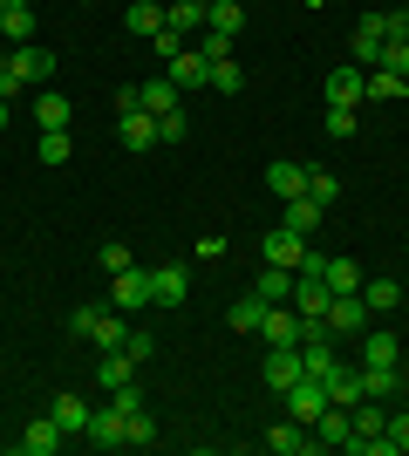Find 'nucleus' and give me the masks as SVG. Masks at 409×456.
Instances as JSON below:
<instances>
[{
  "mask_svg": "<svg viewBox=\"0 0 409 456\" xmlns=\"http://www.w3.org/2000/svg\"><path fill=\"white\" fill-rule=\"evenodd\" d=\"M69 334H76V341H96V347H123L130 327H123V314H110V306H76V314H69Z\"/></svg>",
  "mask_w": 409,
  "mask_h": 456,
  "instance_id": "obj_1",
  "label": "nucleus"
},
{
  "mask_svg": "<svg viewBox=\"0 0 409 456\" xmlns=\"http://www.w3.org/2000/svg\"><path fill=\"white\" fill-rule=\"evenodd\" d=\"M259 334H266V347H300L307 341V321H300L293 300H273L266 314H259Z\"/></svg>",
  "mask_w": 409,
  "mask_h": 456,
  "instance_id": "obj_2",
  "label": "nucleus"
},
{
  "mask_svg": "<svg viewBox=\"0 0 409 456\" xmlns=\"http://www.w3.org/2000/svg\"><path fill=\"white\" fill-rule=\"evenodd\" d=\"M328 409H334V395H328V381H321V375H300V381L287 388V416H293V422H307V429H314Z\"/></svg>",
  "mask_w": 409,
  "mask_h": 456,
  "instance_id": "obj_3",
  "label": "nucleus"
},
{
  "mask_svg": "<svg viewBox=\"0 0 409 456\" xmlns=\"http://www.w3.org/2000/svg\"><path fill=\"white\" fill-rule=\"evenodd\" d=\"M321 95H328L334 110H362V95H369V69H362V61H341V69H328Z\"/></svg>",
  "mask_w": 409,
  "mask_h": 456,
  "instance_id": "obj_4",
  "label": "nucleus"
},
{
  "mask_svg": "<svg viewBox=\"0 0 409 456\" xmlns=\"http://www.w3.org/2000/svg\"><path fill=\"white\" fill-rule=\"evenodd\" d=\"M184 300H192V266L184 259L151 266V306H184Z\"/></svg>",
  "mask_w": 409,
  "mask_h": 456,
  "instance_id": "obj_5",
  "label": "nucleus"
},
{
  "mask_svg": "<svg viewBox=\"0 0 409 456\" xmlns=\"http://www.w3.org/2000/svg\"><path fill=\"white\" fill-rule=\"evenodd\" d=\"M321 327H328V341H341V334H362V327H369V300H362V293H334L328 314H321Z\"/></svg>",
  "mask_w": 409,
  "mask_h": 456,
  "instance_id": "obj_6",
  "label": "nucleus"
},
{
  "mask_svg": "<svg viewBox=\"0 0 409 456\" xmlns=\"http://www.w3.org/2000/svg\"><path fill=\"white\" fill-rule=\"evenodd\" d=\"M82 443H96V450H130V416H123L117 402L89 409V436H82Z\"/></svg>",
  "mask_w": 409,
  "mask_h": 456,
  "instance_id": "obj_7",
  "label": "nucleus"
},
{
  "mask_svg": "<svg viewBox=\"0 0 409 456\" xmlns=\"http://www.w3.org/2000/svg\"><path fill=\"white\" fill-rule=\"evenodd\" d=\"M164 76H171L177 89H205V82H212V55H205L198 41H184V48H177V55L164 61Z\"/></svg>",
  "mask_w": 409,
  "mask_h": 456,
  "instance_id": "obj_8",
  "label": "nucleus"
},
{
  "mask_svg": "<svg viewBox=\"0 0 409 456\" xmlns=\"http://www.w3.org/2000/svg\"><path fill=\"white\" fill-rule=\"evenodd\" d=\"M110 300H117V314H143L151 306V273H136V266L110 273Z\"/></svg>",
  "mask_w": 409,
  "mask_h": 456,
  "instance_id": "obj_9",
  "label": "nucleus"
},
{
  "mask_svg": "<svg viewBox=\"0 0 409 456\" xmlns=\"http://www.w3.org/2000/svg\"><path fill=\"white\" fill-rule=\"evenodd\" d=\"M328 300H334L328 273H293V306H300V321H321V314H328Z\"/></svg>",
  "mask_w": 409,
  "mask_h": 456,
  "instance_id": "obj_10",
  "label": "nucleus"
},
{
  "mask_svg": "<svg viewBox=\"0 0 409 456\" xmlns=\"http://www.w3.org/2000/svg\"><path fill=\"white\" fill-rule=\"evenodd\" d=\"M300 252H307V239H300V232H287V225H266V239H259V259H266V266H300Z\"/></svg>",
  "mask_w": 409,
  "mask_h": 456,
  "instance_id": "obj_11",
  "label": "nucleus"
},
{
  "mask_svg": "<svg viewBox=\"0 0 409 456\" xmlns=\"http://www.w3.org/2000/svg\"><path fill=\"white\" fill-rule=\"evenodd\" d=\"M382 41H389V35H382V7H375V14H362V20H355L348 55L362 61V69H375V61H382Z\"/></svg>",
  "mask_w": 409,
  "mask_h": 456,
  "instance_id": "obj_12",
  "label": "nucleus"
},
{
  "mask_svg": "<svg viewBox=\"0 0 409 456\" xmlns=\"http://www.w3.org/2000/svg\"><path fill=\"white\" fill-rule=\"evenodd\" d=\"M300 375H307V368H300V347H266V362H259V381H266V388L287 395Z\"/></svg>",
  "mask_w": 409,
  "mask_h": 456,
  "instance_id": "obj_13",
  "label": "nucleus"
},
{
  "mask_svg": "<svg viewBox=\"0 0 409 456\" xmlns=\"http://www.w3.org/2000/svg\"><path fill=\"white\" fill-rule=\"evenodd\" d=\"M61 443H69V436H61V422H55V416H35L28 429H20V443H14V450H20V456H55Z\"/></svg>",
  "mask_w": 409,
  "mask_h": 456,
  "instance_id": "obj_14",
  "label": "nucleus"
},
{
  "mask_svg": "<svg viewBox=\"0 0 409 456\" xmlns=\"http://www.w3.org/2000/svg\"><path fill=\"white\" fill-rule=\"evenodd\" d=\"M117 143H123V151H151V143H157V116L151 110H123L117 116Z\"/></svg>",
  "mask_w": 409,
  "mask_h": 456,
  "instance_id": "obj_15",
  "label": "nucleus"
},
{
  "mask_svg": "<svg viewBox=\"0 0 409 456\" xmlns=\"http://www.w3.org/2000/svg\"><path fill=\"white\" fill-rule=\"evenodd\" d=\"M259 443H266V450L273 456H300V450H314V429H307V422H273V429H266V436H259Z\"/></svg>",
  "mask_w": 409,
  "mask_h": 456,
  "instance_id": "obj_16",
  "label": "nucleus"
},
{
  "mask_svg": "<svg viewBox=\"0 0 409 456\" xmlns=\"http://www.w3.org/2000/svg\"><path fill=\"white\" fill-rule=\"evenodd\" d=\"M362 362L369 368H396L403 362V341H396L389 327H362Z\"/></svg>",
  "mask_w": 409,
  "mask_h": 456,
  "instance_id": "obj_17",
  "label": "nucleus"
},
{
  "mask_svg": "<svg viewBox=\"0 0 409 456\" xmlns=\"http://www.w3.org/2000/svg\"><path fill=\"white\" fill-rule=\"evenodd\" d=\"M246 28V0H205V35H225L233 41Z\"/></svg>",
  "mask_w": 409,
  "mask_h": 456,
  "instance_id": "obj_18",
  "label": "nucleus"
},
{
  "mask_svg": "<svg viewBox=\"0 0 409 456\" xmlns=\"http://www.w3.org/2000/svg\"><path fill=\"white\" fill-rule=\"evenodd\" d=\"M35 123L41 130H69V123H76V102L55 95V89H35Z\"/></svg>",
  "mask_w": 409,
  "mask_h": 456,
  "instance_id": "obj_19",
  "label": "nucleus"
},
{
  "mask_svg": "<svg viewBox=\"0 0 409 456\" xmlns=\"http://www.w3.org/2000/svg\"><path fill=\"white\" fill-rule=\"evenodd\" d=\"M164 28H171V35H205V0H171V7H164Z\"/></svg>",
  "mask_w": 409,
  "mask_h": 456,
  "instance_id": "obj_20",
  "label": "nucleus"
},
{
  "mask_svg": "<svg viewBox=\"0 0 409 456\" xmlns=\"http://www.w3.org/2000/svg\"><path fill=\"white\" fill-rule=\"evenodd\" d=\"M123 28H130V35H164V0H130V7H123Z\"/></svg>",
  "mask_w": 409,
  "mask_h": 456,
  "instance_id": "obj_21",
  "label": "nucleus"
},
{
  "mask_svg": "<svg viewBox=\"0 0 409 456\" xmlns=\"http://www.w3.org/2000/svg\"><path fill=\"white\" fill-rule=\"evenodd\" d=\"M48 416L61 422V436H89V402H82V395H55Z\"/></svg>",
  "mask_w": 409,
  "mask_h": 456,
  "instance_id": "obj_22",
  "label": "nucleus"
},
{
  "mask_svg": "<svg viewBox=\"0 0 409 456\" xmlns=\"http://www.w3.org/2000/svg\"><path fill=\"white\" fill-rule=\"evenodd\" d=\"M321 211H328V205H314L307 191H300V198H287V211H280V225H287V232H300V239H307V232L321 225Z\"/></svg>",
  "mask_w": 409,
  "mask_h": 456,
  "instance_id": "obj_23",
  "label": "nucleus"
},
{
  "mask_svg": "<svg viewBox=\"0 0 409 456\" xmlns=\"http://www.w3.org/2000/svg\"><path fill=\"white\" fill-rule=\"evenodd\" d=\"M328 395H334V409H355V402H369V395H362V368L341 362V368L328 375Z\"/></svg>",
  "mask_w": 409,
  "mask_h": 456,
  "instance_id": "obj_24",
  "label": "nucleus"
},
{
  "mask_svg": "<svg viewBox=\"0 0 409 456\" xmlns=\"http://www.w3.org/2000/svg\"><path fill=\"white\" fill-rule=\"evenodd\" d=\"M266 191L273 198H300L307 191V164H266Z\"/></svg>",
  "mask_w": 409,
  "mask_h": 456,
  "instance_id": "obj_25",
  "label": "nucleus"
},
{
  "mask_svg": "<svg viewBox=\"0 0 409 456\" xmlns=\"http://www.w3.org/2000/svg\"><path fill=\"white\" fill-rule=\"evenodd\" d=\"M136 102H143L151 116H171V110H177V82H171V76H151L143 89H136Z\"/></svg>",
  "mask_w": 409,
  "mask_h": 456,
  "instance_id": "obj_26",
  "label": "nucleus"
},
{
  "mask_svg": "<svg viewBox=\"0 0 409 456\" xmlns=\"http://www.w3.org/2000/svg\"><path fill=\"white\" fill-rule=\"evenodd\" d=\"M362 300H369V314H396L409 293H403V280H362Z\"/></svg>",
  "mask_w": 409,
  "mask_h": 456,
  "instance_id": "obj_27",
  "label": "nucleus"
},
{
  "mask_svg": "<svg viewBox=\"0 0 409 456\" xmlns=\"http://www.w3.org/2000/svg\"><path fill=\"white\" fill-rule=\"evenodd\" d=\"M0 35L14 41V48H20V41H35V0H14V7L0 14Z\"/></svg>",
  "mask_w": 409,
  "mask_h": 456,
  "instance_id": "obj_28",
  "label": "nucleus"
},
{
  "mask_svg": "<svg viewBox=\"0 0 409 456\" xmlns=\"http://www.w3.org/2000/svg\"><path fill=\"white\" fill-rule=\"evenodd\" d=\"M259 314H266V300H259V293H239L233 314H225V327H233V334H259Z\"/></svg>",
  "mask_w": 409,
  "mask_h": 456,
  "instance_id": "obj_29",
  "label": "nucleus"
},
{
  "mask_svg": "<svg viewBox=\"0 0 409 456\" xmlns=\"http://www.w3.org/2000/svg\"><path fill=\"white\" fill-rule=\"evenodd\" d=\"M341 443H348V409H328L314 422V450H341Z\"/></svg>",
  "mask_w": 409,
  "mask_h": 456,
  "instance_id": "obj_30",
  "label": "nucleus"
},
{
  "mask_svg": "<svg viewBox=\"0 0 409 456\" xmlns=\"http://www.w3.org/2000/svg\"><path fill=\"white\" fill-rule=\"evenodd\" d=\"M396 388H403V375H396V368H369V362H362V395H369V402H389Z\"/></svg>",
  "mask_w": 409,
  "mask_h": 456,
  "instance_id": "obj_31",
  "label": "nucleus"
},
{
  "mask_svg": "<svg viewBox=\"0 0 409 456\" xmlns=\"http://www.w3.org/2000/svg\"><path fill=\"white\" fill-rule=\"evenodd\" d=\"M130 375H136V362H130V354H123V347H102V368H96V381H102V388H123Z\"/></svg>",
  "mask_w": 409,
  "mask_h": 456,
  "instance_id": "obj_32",
  "label": "nucleus"
},
{
  "mask_svg": "<svg viewBox=\"0 0 409 456\" xmlns=\"http://www.w3.org/2000/svg\"><path fill=\"white\" fill-rule=\"evenodd\" d=\"M403 95H409L403 76H389V69H369V95H362V102H403Z\"/></svg>",
  "mask_w": 409,
  "mask_h": 456,
  "instance_id": "obj_33",
  "label": "nucleus"
},
{
  "mask_svg": "<svg viewBox=\"0 0 409 456\" xmlns=\"http://www.w3.org/2000/svg\"><path fill=\"white\" fill-rule=\"evenodd\" d=\"M253 293H259V300H293V273L287 266H266V273H259V286H253Z\"/></svg>",
  "mask_w": 409,
  "mask_h": 456,
  "instance_id": "obj_34",
  "label": "nucleus"
},
{
  "mask_svg": "<svg viewBox=\"0 0 409 456\" xmlns=\"http://www.w3.org/2000/svg\"><path fill=\"white\" fill-rule=\"evenodd\" d=\"M362 280H369V273L355 266V259H328V286L334 293H362Z\"/></svg>",
  "mask_w": 409,
  "mask_h": 456,
  "instance_id": "obj_35",
  "label": "nucleus"
},
{
  "mask_svg": "<svg viewBox=\"0 0 409 456\" xmlns=\"http://www.w3.org/2000/svg\"><path fill=\"white\" fill-rule=\"evenodd\" d=\"M76 157V136L69 130H41V164H69Z\"/></svg>",
  "mask_w": 409,
  "mask_h": 456,
  "instance_id": "obj_36",
  "label": "nucleus"
},
{
  "mask_svg": "<svg viewBox=\"0 0 409 456\" xmlns=\"http://www.w3.org/2000/svg\"><path fill=\"white\" fill-rule=\"evenodd\" d=\"M212 89H218V95H239V89H246V69H239L233 55H225V61H212Z\"/></svg>",
  "mask_w": 409,
  "mask_h": 456,
  "instance_id": "obj_37",
  "label": "nucleus"
},
{
  "mask_svg": "<svg viewBox=\"0 0 409 456\" xmlns=\"http://www.w3.org/2000/svg\"><path fill=\"white\" fill-rule=\"evenodd\" d=\"M307 198L314 205H334V198H341V177L334 171H307Z\"/></svg>",
  "mask_w": 409,
  "mask_h": 456,
  "instance_id": "obj_38",
  "label": "nucleus"
},
{
  "mask_svg": "<svg viewBox=\"0 0 409 456\" xmlns=\"http://www.w3.org/2000/svg\"><path fill=\"white\" fill-rule=\"evenodd\" d=\"M184 136H192V116H184V110L157 116V143H184Z\"/></svg>",
  "mask_w": 409,
  "mask_h": 456,
  "instance_id": "obj_39",
  "label": "nucleus"
},
{
  "mask_svg": "<svg viewBox=\"0 0 409 456\" xmlns=\"http://www.w3.org/2000/svg\"><path fill=\"white\" fill-rule=\"evenodd\" d=\"M123 354H130L136 368L151 362V354H157V341H151V327H130V334H123Z\"/></svg>",
  "mask_w": 409,
  "mask_h": 456,
  "instance_id": "obj_40",
  "label": "nucleus"
},
{
  "mask_svg": "<svg viewBox=\"0 0 409 456\" xmlns=\"http://www.w3.org/2000/svg\"><path fill=\"white\" fill-rule=\"evenodd\" d=\"M96 266L102 273H123V266H130V246H123V239H102V246H96Z\"/></svg>",
  "mask_w": 409,
  "mask_h": 456,
  "instance_id": "obj_41",
  "label": "nucleus"
},
{
  "mask_svg": "<svg viewBox=\"0 0 409 456\" xmlns=\"http://www.w3.org/2000/svg\"><path fill=\"white\" fill-rule=\"evenodd\" d=\"M375 69H389V76L409 82V41H382V61H375Z\"/></svg>",
  "mask_w": 409,
  "mask_h": 456,
  "instance_id": "obj_42",
  "label": "nucleus"
},
{
  "mask_svg": "<svg viewBox=\"0 0 409 456\" xmlns=\"http://www.w3.org/2000/svg\"><path fill=\"white\" fill-rule=\"evenodd\" d=\"M110 402H117V409H123V416H136V409H143V381H123V388H110Z\"/></svg>",
  "mask_w": 409,
  "mask_h": 456,
  "instance_id": "obj_43",
  "label": "nucleus"
},
{
  "mask_svg": "<svg viewBox=\"0 0 409 456\" xmlns=\"http://www.w3.org/2000/svg\"><path fill=\"white\" fill-rule=\"evenodd\" d=\"M130 443H136V450H151V443H157V422H151V409H136V416H130Z\"/></svg>",
  "mask_w": 409,
  "mask_h": 456,
  "instance_id": "obj_44",
  "label": "nucleus"
},
{
  "mask_svg": "<svg viewBox=\"0 0 409 456\" xmlns=\"http://www.w3.org/2000/svg\"><path fill=\"white\" fill-rule=\"evenodd\" d=\"M328 136H334V143H348V136H355V110H334V102H328Z\"/></svg>",
  "mask_w": 409,
  "mask_h": 456,
  "instance_id": "obj_45",
  "label": "nucleus"
},
{
  "mask_svg": "<svg viewBox=\"0 0 409 456\" xmlns=\"http://www.w3.org/2000/svg\"><path fill=\"white\" fill-rule=\"evenodd\" d=\"M382 35H389V41H409V7H382Z\"/></svg>",
  "mask_w": 409,
  "mask_h": 456,
  "instance_id": "obj_46",
  "label": "nucleus"
},
{
  "mask_svg": "<svg viewBox=\"0 0 409 456\" xmlns=\"http://www.w3.org/2000/svg\"><path fill=\"white\" fill-rule=\"evenodd\" d=\"M177 48H184V35H171V28H164V35H151V55H157V61H171Z\"/></svg>",
  "mask_w": 409,
  "mask_h": 456,
  "instance_id": "obj_47",
  "label": "nucleus"
},
{
  "mask_svg": "<svg viewBox=\"0 0 409 456\" xmlns=\"http://www.w3.org/2000/svg\"><path fill=\"white\" fill-rule=\"evenodd\" d=\"M389 450L409 456V416H389Z\"/></svg>",
  "mask_w": 409,
  "mask_h": 456,
  "instance_id": "obj_48",
  "label": "nucleus"
},
{
  "mask_svg": "<svg viewBox=\"0 0 409 456\" xmlns=\"http://www.w3.org/2000/svg\"><path fill=\"white\" fill-rule=\"evenodd\" d=\"M198 48H205L212 61H225V55H233V41H225V35H198Z\"/></svg>",
  "mask_w": 409,
  "mask_h": 456,
  "instance_id": "obj_49",
  "label": "nucleus"
},
{
  "mask_svg": "<svg viewBox=\"0 0 409 456\" xmlns=\"http://www.w3.org/2000/svg\"><path fill=\"white\" fill-rule=\"evenodd\" d=\"M0 130H7V102H0Z\"/></svg>",
  "mask_w": 409,
  "mask_h": 456,
  "instance_id": "obj_50",
  "label": "nucleus"
},
{
  "mask_svg": "<svg viewBox=\"0 0 409 456\" xmlns=\"http://www.w3.org/2000/svg\"><path fill=\"white\" fill-rule=\"evenodd\" d=\"M7 7H14V0H0V14H7Z\"/></svg>",
  "mask_w": 409,
  "mask_h": 456,
  "instance_id": "obj_51",
  "label": "nucleus"
},
{
  "mask_svg": "<svg viewBox=\"0 0 409 456\" xmlns=\"http://www.w3.org/2000/svg\"><path fill=\"white\" fill-rule=\"evenodd\" d=\"M307 7H328V0H307Z\"/></svg>",
  "mask_w": 409,
  "mask_h": 456,
  "instance_id": "obj_52",
  "label": "nucleus"
},
{
  "mask_svg": "<svg viewBox=\"0 0 409 456\" xmlns=\"http://www.w3.org/2000/svg\"><path fill=\"white\" fill-rule=\"evenodd\" d=\"M396 7H409V0H396Z\"/></svg>",
  "mask_w": 409,
  "mask_h": 456,
  "instance_id": "obj_53",
  "label": "nucleus"
},
{
  "mask_svg": "<svg viewBox=\"0 0 409 456\" xmlns=\"http://www.w3.org/2000/svg\"><path fill=\"white\" fill-rule=\"evenodd\" d=\"M403 293H409V280H403Z\"/></svg>",
  "mask_w": 409,
  "mask_h": 456,
  "instance_id": "obj_54",
  "label": "nucleus"
}]
</instances>
